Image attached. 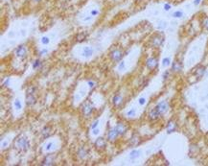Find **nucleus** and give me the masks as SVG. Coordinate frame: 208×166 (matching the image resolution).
Listing matches in <instances>:
<instances>
[{
	"instance_id": "nucleus-1",
	"label": "nucleus",
	"mask_w": 208,
	"mask_h": 166,
	"mask_svg": "<svg viewBox=\"0 0 208 166\" xmlns=\"http://www.w3.org/2000/svg\"><path fill=\"white\" fill-rule=\"evenodd\" d=\"M13 147H15L18 152H27L30 148V142L29 139L25 135H19L13 143Z\"/></svg>"
},
{
	"instance_id": "nucleus-2",
	"label": "nucleus",
	"mask_w": 208,
	"mask_h": 166,
	"mask_svg": "<svg viewBox=\"0 0 208 166\" xmlns=\"http://www.w3.org/2000/svg\"><path fill=\"white\" fill-rule=\"evenodd\" d=\"M128 53L129 52L124 53L121 49H113L109 53V57L113 61H115V63H120V61L123 60V58L126 56V54H128Z\"/></svg>"
},
{
	"instance_id": "nucleus-3",
	"label": "nucleus",
	"mask_w": 208,
	"mask_h": 166,
	"mask_svg": "<svg viewBox=\"0 0 208 166\" xmlns=\"http://www.w3.org/2000/svg\"><path fill=\"white\" fill-rule=\"evenodd\" d=\"M164 36L162 34H155L151 39V45L154 48H159L164 43Z\"/></svg>"
},
{
	"instance_id": "nucleus-4",
	"label": "nucleus",
	"mask_w": 208,
	"mask_h": 166,
	"mask_svg": "<svg viewBox=\"0 0 208 166\" xmlns=\"http://www.w3.org/2000/svg\"><path fill=\"white\" fill-rule=\"evenodd\" d=\"M155 108L157 109V112L160 113V115H163L166 113H168V110L170 109V105L167 101H161V102H159Z\"/></svg>"
},
{
	"instance_id": "nucleus-5",
	"label": "nucleus",
	"mask_w": 208,
	"mask_h": 166,
	"mask_svg": "<svg viewBox=\"0 0 208 166\" xmlns=\"http://www.w3.org/2000/svg\"><path fill=\"white\" fill-rule=\"evenodd\" d=\"M93 112H94V107L91 105V104L90 103L84 104V106H82V113L86 118H88V117L91 116Z\"/></svg>"
},
{
	"instance_id": "nucleus-6",
	"label": "nucleus",
	"mask_w": 208,
	"mask_h": 166,
	"mask_svg": "<svg viewBox=\"0 0 208 166\" xmlns=\"http://www.w3.org/2000/svg\"><path fill=\"white\" fill-rule=\"evenodd\" d=\"M158 66V59L156 57H150L146 61V67L149 70H155Z\"/></svg>"
},
{
	"instance_id": "nucleus-7",
	"label": "nucleus",
	"mask_w": 208,
	"mask_h": 166,
	"mask_svg": "<svg viewBox=\"0 0 208 166\" xmlns=\"http://www.w3.org/2000/svg\"><path fill=\"white\" fill-rule=\"evenodd\" d=\"M206 72V67L203 66V65H198L196 68H194L193 69V71H192V74L195 76V77H197L198 79H200V78H203L204 74Z\"/></svg>"
},
{
	"instance_id": "nucleus-8",
	"label": "nucleus",
	"mask_w": 208,
	"mask_h": 166,
	"mask_svg": "<svg viewBox=\"0 0 208 166\" xmlns=\"http://www.w3.org/2000/svg\"><path fill=\"white\" fill-rule=\"evenodd\" d=\"M16 56L20 59V60H24L27 57V49H26V46L24 44L22 45H19L16 49Z\"/></svg>"
},
{
	"instance_id": "nucleus-9",
	"label": "nucleus",
	"mask_w": 208,
	"mask_h": 166,
	"mask_svg": "<svg viewBox=\"0 0 208 166\" xmlns=\"http://www.w3.org/2000/svg\"><path fill=\"white\" fill-rule=\"evenodd\" d=\"M177 130V124L174 119H170L166 125V132H167L168 135H171L173 133H175L176 131Z\"/></svg>"
},
{
	"instance_id": "nucleus-10",
	"label": "nucleus",
	"mask_w": 208,
	"mask_h": 166,
	"mask_svg": "<svg viewBox=\"0 0 208 166\" xmlns=\"http://www.w3.org/2000/svg\"><path fill=\"white\" fill-rule=\"evenodd\" d=\"M119 136V134L118 132H117V130L116 128H112V129H110L108 132V135H107V139L110 142H113L115 141L117 138H118Z\"/></svg>"
},
{
	"instance_id": "nucleus-11",
	"label": "nucleus",
	"mask_w": 208,
	"mask_h": 166,
	"mask_svg": "<svg viewBox=\"0 0 208 166\" xmlns=\"http://www.w3.org/2000/svg\"><path fill=\"white\" fill-rule=\"evenodd\" d=\"M182 68H183V65H182V63L178 60H175L172 63V69L171 70L173 72L175 73H180L182 71Z\"/></svg>"
},
{
	"instance_id": "nucleus-12",
	"label": "nucleus",
	"mask_w": 208,
	"mask_h": 166,
	"mask_svg": "<svg viewBox=\"0 0 208 166\" xmlns=\"http://www.w3.org/2000/svg\"><path fill=\"white\" fill-rule=\"evenodd\" d=\"M115 128L117 130V132H118L119 135H121V136L124 135H126L127 132H128V126L125 123H123V122H118V123H117Z\"/></svg>"
},
{
	"instance_id": "nucleus-13",
	"label": "nucleus",
	"mask_w": 208,
	"mask_h": 166,
	"mask_svg": "<svg viewBox=\"0 0 208 166\" xmlns=\"http://www.w3.org/2000/svg\"><path fill=\"white\" fill-rule=\"evenodd\" d=\"M140 143H141V138L137 134H134L133 136L130 138L129 144H130V147H137Z\"/></svg>"
},
{
	"instance_id": "nucleus-14",
	"label": "nucleus",
	"mask_w": 208,
	"mask_h": 166,
	"mask_svg": "<svg viewBox=\"0 0 208 166\" xmlns=\"http://www.w3.org/2000/svg\"><path fill=\"white\" fill-rule=\"evenodd\" d=\"M94 145L97 149L99 150H103L107 147V140L104 137H98L94 142Z\"/></svg>"
},
{
	"instance_id": "nucleus-15",
	"label": "nucleus",
	"mask_w": 208,
	"mask_h": 166,
	"mask_svg": "<svg viewBox=\"0 0 208 166\" xmlns=\"http://www.w3.org/2000/svg\"><path fill=\"white\" fill-rule=\"evenodd\" d=\"M160 116H161L160 113H159L157 112V109H156L155 108L150 109V112H149V113H148V117H149V119H150L151 121H155V120H157Z\"/></svg>"
},
{
	"instance_id": "nucleus-16",
	"label": "nucleus",
	"mask_w": 208,
	"mask_h": 166,
	"mask_svg": "<svg viewBox=\"0 0 208 166\" xmlns=\"http://www.w3.org/2000/svg\"><path fill=\"white\" fill-rule=\"evenodd\" d=\"M112 104H113V106L116 107V108H119V107L122 106L123 97H122V95L120 93H116L112 97Z\"/></svg>"
},
{
	"instance_id": "nucleus-17",
	"label": "nucleus",
	"mask_w": 208,
	"mask_h": 166,
	"mask_svg": "<svg viewBox=\"0 0 208 166\" xmlns=\"http://www.w3.org/2000/svg\"><path fill=\"white\" fill-rule=\"evenodd\" d=\"M42 165H46V166H51L55 164V157L53 155H46L43 158L42 162H41Z\"/></svg>"
},
{
	"instance_id": "nucleus-18",
	"label": "nucleus",
	"mask_w": 208,
	"mask_h": 166,
	"mask_svg": "<svg viewBox=\"0 0 208 166\" xmlns=\"http://www.w3.org/2000/svg\"><path fill=\"white\" fill-rule=\"evenodd\" d=\"M94 50L92 47H89V46H85L82 48V56L85 57V58H90L93 55Z\"/></svg>"
},
{
	"instance_id": "nucleus-19",
	"label": "nucleus",
	"mask_w": 208,
	"mask_h": 166,
	"mask_svg": "<svg viewBox=\"0 0 208 166\" xmlns=\"http://www.w3.org/2000/svg\"><path fill=\"white\" fill-rule=\"evenodd\" d=\"M25 102H26L27 106L32 107V106H34L35 104L37 103V98L35 97V94H26Z\"/></svg>"
},
{
	"instance_id": "nucleus-20",
	"label": "nucleus",
	"mask_w": 208,
	"mask_h": 166,
	"mask_svg": "<svg viewBox=\"0 0 208 166\" xmlns=\"http://www.w3.org/2000/svg\"><path fill=\"white\" fill-rule=\"evenodd\" d=\"M87 36H88L87 32H86V31L85 32H80V33H78L77 35H76L75 39H76V40L78 41V42H82V41H85L86 39Z\"/></svg>"
},
{
	"instance_id": "nucleus-21",
	"label": "nucleus",
	"mask_w": 208,
	"mask_h": 166,
	"mask_svg": "<svg viewBox=\"0 0 208 166\" xmlns=\"http://www.w3.org/2000/svg\"><path fill=\"white\" fill-rule=\"evenodd\" d=\"M51 134H52V128L50 126H45L42 129V131H41V135H42V137L44 138V139L50 137Z\"/></svg>"
},
{
	"instance_id": "nucleus-22",
	"label": "nucleus",
	"mask_w": 208,
	"mask_h": 166,
	"mask_svg": "<svg viewBox=\"0 0 208 166\" xmlns=\"http://www.w3.org/2000/svg\"><path fill=\"white\" fill-rule=\"evenodd\" d=\"M140 155H141V151L134 149V150H133L129 154V158H130V160H135L136 158H138V157H140Z\"/></svg>"
},
{
	"instance_id": "nucleus-23",
	"label": "nucleus",
	"mask_w": 208,
	"mask_h": 166,
	"mask_svg": "<svg viewBox=\"0 0 208 166\" xmlns=\"http://www.w3.org/2000/svg\"><path fill=\"white\" fill-rule=\"evenodd\" d=\"M87 155H88V152L85 147H81L77 152V156L79 158H81V160H85V158L87 157Z\"/></svg>"
},
{
	"instance_id": "nucleus-24",
	"label": "nucleus",
	"mask_w": 208,
	"mask_h": 166,
	"mask_svg": "<svg viewBox=\"0 0 208 166\" xmlns=\"http://www.w3.org/2000/svg\"><path fill=\"white\" fill-rule=\"evenodd\" d=\"M184 17V12L182 10H177L172 13V17L174 18H182Z\"/></svg>"
},
{
	"instance_id": "nucleus-25",
	"label": "nucleus",
	"mask_w": 208,
	"mask_h": 166,
	"mask_svg": "<svg viewBox=\"0 0 208 166\" xmlns=\"http://www.w3.org/2000/svg\"><path fill=\"white\" fill-rule=\"evenodd\" d=\"M167 27H168V23L166 21H164V20H160V21L157 23V29L160 30V31L165 30Z\"/></svg>"
},
{
	"instance_id": "nucleus-26",
	"label": "nucleus",
	"mask_w": 208,
	"mask_h": 166,
	"mask_svg": "<svg viewBox=\"0 0 208 166\" xmlns=\"http://www.w3.org/2000/svg\"><path fill=\"white\" fill-rule=\"evenodd\" d=\"M41 66H42V61H41L39 59H37L36 61H34V63H33L34 70H38V69H39Z\"/></svg>"
},
{
	"instance_id": "nucleus-27",
	"label": "nucleus",
	"mask_w": 208,
	"mask_h": 166,
	"mask_svg": "<svg viewBox=\"0 0 208 166\" xmlns=\"http://www.w3.org/2000/svg\"><path fill=\"white\" fill-rule=\"evenodd\" d=\"M37 90H38L37 87H35V86H31V87H29L28 88H27V90H26V94H36Z\"/></svg>"
},
{
	"instance_id": "nucleus-28",
	"label": "nucleus",
	"mask_w": 208,
	"mask_h": 166,
	"mask_svg": "<svg viewBox=\"0 0 208 166\" xmlns=\"http://www.w3.org/2000/svg\"><path fill=\"white\" fill-rule=\"evenodd\" d=\"M135 114H136V109L134 108H131L130 110H128V113H127L128 117H133V116H135Z\"/></svg>"
},
{
	"instance_id": "nucleus-29",
	"label": "nucleus",
	"mask_w": 208,
	"mask_h": 166,
	"mask_svg": "<svg viewBox=\"0 0 208 166\" xmlns=\"http://www.w3.org/2000/svg\"><path fill=\"white\" fill-rule=\"evenodd\" d=\"M13 105H15V108H16V109H18V110L22 109L21 102H20V100H18V99H16V100H15V103H13Z\"/></svg>"
},
{
	"instance_id": "nucleus-30",
	"label": "nucleus",
	"mask_w": 208,
	"mask_h": 166,
	"mask_svg": "<svg viewBox=\"0 0 208 166\" xmlns=\"http://www.w3.org/2000/svg\"><path fill=\"white\" fill-rule=\"evenodd\" d=\"M170 65H172L171 63V59L170 58H164L162 60V65L163 66H169Z\"/></svg>"
},
{
	"instance_id": "nucleus-31",
	"label": "nucleus",
	"mask_w": 208,
	"mask_h": 166,
	"mask_svg": "<svg viewBox=\"0 0 208 166\" xmlns=\"http://www.w3.org/2000/svg\"><path fill=\"white\" fill-rule=\"evenodd\" d=\"M40 41H41V43H42L43 45H48L50 43V39L48 37H42V38H41V39H40Z\"/></svg>"
},
{
	"instance_id": "nucleus-32",
	"label": "nucleus",
	"mask_w": 208,
	"mask_h": 166,
	"mask_svg": "<svg viewBox=\"0 0 208 166\" xmlns=\"http://www.w3.org/2000/svg\"><path fill=\"white\" fill-rule=\"evenodd\" d=\"M87 85H88V87L90 89H94L96 87V83L93 80H88L87 81Z\"/></svg>"
},
{
	"instance_id": "nucleus-33",
	"label": "nucleus",
	"mask_w": 208,
	"mask_h": 166,
	"mask_svg": "<svg viewBox=\"0 0 208 166\" xmlns=\"http://www.w3.org/2000/svg\"><path fill=\"white\" fill-rule=\"evenodd\" d=\"M125 68H126V63H125V61L122 60L119 63V65H118V70L119 71H123V70H125Z\"/></svg>"
},
{
	"instance_id": "nucleus-34",
	"label": "nucleus",
	"mask_w": 208,
	"mask_h": 166,
	"mask_svg": "<svg viewBox=\"0 0 208 166\" xmlns=\"http://www.w3.org/2000/svg\"><path fill=\"white\" fill-rule=\"evenodd\" d=\"M202 25L204 29L208 30V17H205L203 19V22H202Z\"/></svg>"
},
{
	"instance_id": "nucleus-35",
	"label": "nucleus",
	"mask_w": 208,
	"mask_h": 166,
	"mask_svg": "<svg viewBox=\"0 0 208 166\" xmlns=\"http://www.w3.org/2000/svg\"><path fill=\"white\" fill-rule=\"evenodd\" d=\"M163 9H164V11H165V12H169V11L172 9V4H171V3H169V2L165 3V4L163 5Z\"/></svg>"
},
{
	"instance_id": "nucleus-36",
	"label": "nucleus",
	"mask_w": 208,
	"mask_h": 166,
	"mask_svg": "<svg viewBox=\"0 0 208 166\" xmlns=\"http://www.w3.org/2000/svg\"><path fill=\"white\" fill-rule=\"evenodd\" d=\"M48 52H49V50L46 49V48H43V49H41V50L38 52V56H39V57L45 56V55H47V54H48Z\"/></svg>"
},
{
	"instance_id": "nucleus-37",
	"label": "nucleus",
	"mask_w": 208,
	"mask_h": 166,
	"mask_svg": "<svg viewBox=\"0 0 208 166\" xmlns=\"http://www.w3.org/2000/svg\"><path fill=\"white\" fill-rule=\"evenodd\" d=\"M54 147H55V144H54V142H49V143H48V144L46 145V148H45V150L49 152V151L53 150V149H54Z\"/></svg>"
},
{
	"instance_id": "nucleus-38",
	"label": "nucleus",
	"mask_w": 208,
	"mask_h": 166,
	"mask_svg": "<svg viewBox=\"0 0 208 166\" xmlns=\"http://www.w3.org/2000/svg\"><path fill=\"white\" fill-rule=\"evenodd\" d=\"M100 13V12L97 10V9H93L90 11V16H92V17H97Z\"/></svg>"
},
{
	"instance_id": "nucleus-39",
	"label": "nucleus",
	"mask_w": 208,
	"mask_h": 166,
	"mask_svg": "<svg viewBox=\"0 0 208 166\" xmlns=\"http://www.w3.org/2000/svg\"><path fill=\"white\" fill-rule=\"evenodd\" d=\"M98 125H99V120L97 119V120H95V121L91 124V126H90V129H91V130H94V129H96L97 127H98Z\"/></svg>"
},
{
	"instance_id": "nucleus-40",
	"label": "nucleus",
	"mask_w": 208,
	"mask_h": 166,
	"mask_svg": "<svg viewBox=\"0 0 208 166\" xmlns=\"http://www.w3.org/2000/svg\"><path fill=\"white\" fill-rule=\"evenodd\" d=\"M10 82H11L10 77L5 78V81L3 82V87H9V86H10Z\"/></svg>"
},
{
	"instance_id": "nucleus-41",
	"label": "nucleus",
	"mask_w": 208,
	"mask_h": 166,
	"mask_svg": "<svg viewBox=\"0 0 208 166\" xmlns=\"http://www.w3.org/2000/svg\"><path fill=\"white\" fill-rule=\"evenodd\" d=\"M138 103H139L140 106H144L145 104H146V99L144 97H141V98H139V100H138Z\"/></svg>"
},
{
	"instance_id": "nucleus-42",
	"label": "nucleus",
	"mask_w": 208,
	"mask_h": 166,
	"mask_svg": "<svg viewBox=\"0 0 208 166\" xmlns=\"http://www.w3.org/2000/svg\"><path fill=\"white\" fill-rule=\"evenodd\" d=\"M169 76H170V71H169V70H166V71L164 72V74H163V80H164V81H165V80H167Z\"/></svg>"
},
{
	"instance_id": "nucleus-43",
	"label": "nucleus",
	"mask_w": 208,
	"mask_h": 166,
	"mask_svg": "<svg viewBox=\"0 0 208 166\" xmlns=\"http://www.w3.org/2000/svg\"><path fill=\"white\" fill-rule=\"evenodd\" d=\"M7 146H8V142L7 141H1V147H2V149H4V148H7Z\"/></svg>"
},
{
	"instance_id": "nucleus-44",
	"label": "nucleus",
	"mask_w": 208,
	"mask_h": 166,
	"mask_svg": "<svg viewBox=\"0 0 208 166\" xmlns=\"http://www.w3.org/2000/svg\"><path fill=\"white\" fill-rule=\"evenodd\" d=\"M100 133V131H99V129L98 128H96V129H94V130H92V135H97Z\"/></svg>"
},
{
	"instance_id": "nucleus-45",
	"label": "nucleus",
	"mask_w": 208,
	"mask_h": 166,
	"mask_svg": "<svg viewBox=\"0 0 208 166\" xmlns=\"http://www.w3.org/2000/svg\"><path fill=\"white\" fill-rule=\"evenodd\" d=\"M200 3H202V0H194V2H193V4L195 6H199Z\"/></svg>"
},
{
	"instance_id": "nucleus-46",
	"label": "nucleus",
	"mask_w": 208,
	"mask_h": 166,
	"mask_svg": "<svg viewBox=\"0 0 208 166\" xmlns=\"http://www.w3.org/2000/svg\"><path fill=\"white\" fill-rule=\"evenodd\" d=\"M31 1L34 3V4H39L42 2V0H31Z\"/></svg>"
},
{
	"instance_id": "nucleus-47",
	"label": "nucleus",
	"mask_w": 208,
	"mask_h": 166,
	"mask_svg": "<svg viewBox=\"0 0 208 166\" xmlns=\"http://www.w3.org/2000/svg\"><path fill=\"white\" fill-rule=\"evenodd\" d=\"M92 17H93L92 16H90V17H89V16H87L86 17H85V18H84V21H88V20H90V19H91Z\"/></svg>"
},
{
	"instance_id": "nucleus-48",
	"label": "nucleus",
	"mask_w": 208,
	"mask_h": 166,
	"mask_svg": "<svg viewBox=\"0 0 208 166\" xmlns=\"http://www.w3.org/2000/svg\"><path fill=\"white\" fill-rule=\"evenodd\" d=\"M136 1H138V2H140V1H143V0H136Z\"/></svg>"
},
{
	"instance_id": "nucleus-49",
	"label": "nucleus",
	"mask_w": 208,
	"mask_h": 166,
	"mask_svg": "<svg viewBox=\"0 0 208 166\" xmlns=\"http://www.w3.org/2000/svg\"><path fill=\"white\" fill-rule=\"evenodd\" d=\"M1 1H6V0H1Z\"/></svg>"
}]
</instances>
